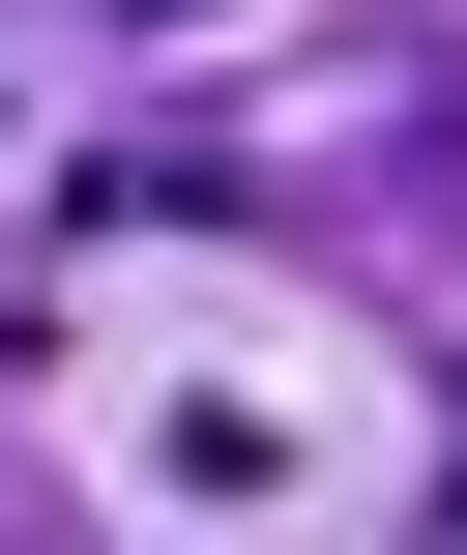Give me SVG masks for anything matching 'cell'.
<instances>
[{
	"instance_id": "cell-1",
	"label": "cell",
	"mask_w": 467,
	"mask_h": 555,
	"mask_svg": "<svg viewBox=\"0 0 467 555\" xmlns=\"http://www.w3.org/2000/svg\"><path fill=\"white\" fill-rule=\"evenodd\" d=\"M117 29H205V0H117Z\"/></svg>"
}]
</instances>
